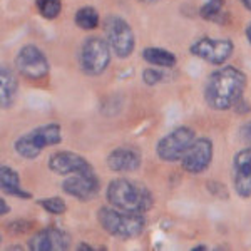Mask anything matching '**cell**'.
I'll return each mask as SVG.
<instances>
[{
	"instance_id": "1",
	"label": "cell",
	"mask_w": 251,
	"mask_h": 251,
	"mask_svg": "<svg viewBox=\"0 0 251 251\" xmlns=\"http://www.w3.org/2000/svg\"><path fill=\"white\" fill-rule=\"evenodd\" d=\"M246 89L245 72L233 66L214 71L204 87V100L213 111H228L241 100Z\"/></svg>"
},
{
	"instance_id": "2",
	"label": "cell",
	"mask_w": 251,
	"mask_h": 251,
	"mask_svg": "<svg viewBox=\"0 0 251 251\" xmlns=\"http://www.w3.org/2000/svg\"><path fill=\"white\" fill-rule=\"evenodd\" d=\"M106 198L109 204L117 209L129 213H148L154 204V198L148 186L127 179V177H117L107 184Z\"/></svg>"
},
{
	"instance_id": "3",
	"label": "cell",
	"mask_w": 251,
	"mask_h": 251,
	"mask_svg": "<svg viewBox=\"0 0 251 251\" xmlns=\"http://www.w3.org/2000/svg\"><path fill=\"white\" fill-rule=\"evenodd\" d=\"M97 221L102 226L104 231L114 238H121V240L137 238L146 229L144 214L123 211V209H117L114 206L100 208L97 211Z\"/></svg>"
},
{
	"instance_id": "4",
	"label": "cell",
	"mask_w": 251,
	"mask_h": 251,
	"mask_svg": "<svg viewBox=\"0 0 251 251\" xmlns=\"http://www.w3.org/2000/svg\"><path fill=\"white\" fill-rule=\"evenodd\" d=\"M60 143H62V127L55 123H50L39 126L27 134L17 137L14 143V149L24 159H37L46 148L57 146Z\"/></svg>"
},
{
	"instance_id": "5",
	"label": "cell",
	"mask_w": 251,
	"mask_h": 251,
	"mask_svg": "<svg viewBox=\"0 0 251 251\" xmlns=\"http://www.w3.org/2000/svg\"><path fill=\"white\" fill-rule=\"evenodd\" d=\"M111 47L106 39L87 37L79 49V67L86 75H100L111 62Z\"/></svg>"
},
{
	"instance_id": "6",
	"label": "cell",
	"mask_w": 251,
	"mask_h": 251,
	"mask_svg": "<svg viewBox=\"0 0 251 251\" xmlns=\"http://www.w3.org/2000/svg\"><path fill=\"white\" fill-rule=\"evenodd\" d=\"M104 34H106V40L111 50L119 59H127L134 52V30L123 17L109 15L104 19Z\"/></svg>"
},
{
	"instance_id": "7",
	"label": "cell",
	"mask_w": 251,
	"mask_h": 251,
	"mask_svg": "<svg viewBox=\"0 0 251 251\" xmlns=\"http://www.w3.org/2000/svg\"><path fill=\"white\" fill-rule=\"evenodd\" d=\"M194 139H196V134H194L193 129L181 126V127H176L171 132H168L156 144V154L164 163L181 161L186 151L189 149V146L194 143Z\"/></svg>"
},
{
	"instance_id": "8",
	"label": "cell",
	"mask_w": 251,
	"mask_h": 251,
	"mask_svg": "<svg viewBox=\"0 0 251 251\" xmlns=\"http://www.w3.org/2000/svg\"><path fill=\"white\" fill-rule=\"evenodd\" d=\"M15 71L29 80H40L49 75L50 64L42 49L29 44L24 46L15 55Z\"/></svg>"
},
{
	"instance_id": "9",
	"label": "cell",
	"mask_w": 251,
	"mask_h": 251,
	"mask_svg": "<svg viewBox=\"0 0 251 251\" xmlns=\"http://www.w3.org/2000/svg\"><path fill=\"white\" fill-rule=\"evenodd\" d=\"M234 44L229 39H213L201 37L194 40L189 47V52L198 59H203L213 66H225V62L231 57Z\"/></svg>"
},
{
	"instance_id": "10",
	"label": "cell",
	"mask_w": 251,
	"mask_h": 251,
	"mask_svg": "<svg viewBox=\"0 0 251 251\" xmlns=\"http://www.w3.org/2000/svg\"><path fill=\"white\" fill-rule=\"evenodd\" d=\"M213 143L208 137L194 139V143L189 146L186 154L181 159L183 169L189 174H201L211 166L213 161Z\"/></svg>"
},
{
	"instance_id": "11",
	"label": "cell",
	"mask_w": 251,
	"mask_h": 251,
	"mask_svg": "<svg viewBox=\"0 0 251 251\" xmlns=\"http://www.w3.org/2000/svg\"><path fill=\"white\" fill-rule=\"evenodd\" d=\"M99 189H100V183L94 171L82 173V174H71L62 183V191L79 201H89L92 198H96Z\"/></svg>"
},
{
	"instance_id": "12",
	"label": "cell",
	"mask_w": 251,
	"mask_h": 251,
	"mask_svg": "<svg viewBox=\"0 0 251 251\" xmlns=\"http://www.w3.org/2000/svg\"><path fill=\"white\" fill-rule=\"evenodd\" d=\"M49 169L57 176H71V174L91 173L92 166L84 156L72 151H57L49 157Z\"/></svg>"
},
{
	"instance_id": "13",
	"label": "cell",
	"mask_w": 251,
	"mask_h": 251,
	"mask_svg": "<svg viewBox=\"0 0 251 251\" xmlns=\"http://www.w3.org/2000/svg\"><path fill=\"white\" fill-rule=\"evenodd\" d=\"M71 248V236L64 229L44 228L29 240L32 251H64Z\"/></svg>"
},
{
	"instance_id": "14",
	"label": "cell",
	"mask_w": 251,
	"mask_h": 251,
	"mask_svg": "<svg viewBox=\"0 0 251 251\" xmlns=\"http://www.w3.org/2000/svg\"><path fill=\"white\" fill-rule=\"evenodd\" d=\"M233 184L238 196H251V148L248 146L233 157Z\"/></svg>"
},
{
	"instance_id": "15",
	"label": "cell",
	"mask_w": 251,
	"mask_h": 251,
	"mask_svg": "<svg viewBox=\"0 0 251 251\" xmlns=\"http://www.w3.org/2000/svg\"><path fill=\"white\" fill-rule=\"evenodd\" d=\"M107 166L114 173H134L141 166V156L132 148H117L109 152Z\"/></svg>"
},
{
	"instance_id": "16",
	"label": "cell",
	"mask_w": 251,
	"mask_h": 251,
	"mask_svg": "<svg viewBox=\"0 0 251 251\" xmlns=\"http://www.w3.org/2000/svg\"><path fill=\"white\" fill-rule=\"evenodd\" d=\"M19 92V79L14 69L3 64L0 69V104L2 109H10Z\"/></svg>"
},
{
	"instance_id": "17",
	"label": "cell",
	"mask_w": 251,
	"mask_h": 251,
	"mask_svg": "<svg viewBox=\"0 0 251 251\" xmlns=\"http://www.w3.org/2000/svg\"><path fill=\"white\" fill-rule=\"evenodd\" d=\"M0 188L9 196L20 198V200H30L32 194L22 188L20 184V176L15 169H12L10 166H2L0 168Z\"/></svg>"
},
{
	"instance_id": "18",
	"label": "cell",
	"mask_w": 251,
	"mask_h": 251,
	"mask_svg": "<svg viewBox=\"0 0 251 251\" xmlns=\"http://www.w3.org/2000/svg\"><path fill=\"white\" fill-rule=\"evenodd\" d=\"M143 59L151 66L163 67V69H171L176 66L177 59L173 52L166 50L161 47H148L143 50Z\"/></svg>"
},
{
	"instance_id": "19",
	"label": "cell",
	"mask_w": 251,
	"mask_h": 251,
	"mask_svg": "<svg viewBox=\"0 0 251 251\" xmlns=\"http://www.w3.org/2000/svg\"><path fill=\"white\" fill-rule=\"evenodd\" d=\"M74 22L77 24V27L84 30H94L99 27V12H97L94 7H82L75 12V17H74Z\"/></svg>"
},
{
	"instance_id": "20",
	"label": "cell",
	"mask_w": 251,
	"mask_h": 251,
	"mask_svg": "<svg viewBox=\"0 0 251 251\" xmlns=\"http://www.w3.org/2000/svg\"><path fill=\"white\" fill-rule=\"evenodd\" d=\"M39 14L47 20L57 19L62 12V2L60 0H35Z\"/></svg>"
},
{
	"instance_id": "21",
	"label": "cell",
	"mask_w": 251,
	"mask_h": 251,
	"mask_svg": "<svg viewBox=\"0 0 251 251\" xmlns=\"http://www.w3.org/2000/svg\"><path fill=\"white\" fill-rule=\"evenodd\" d=\"M223 9H225V0H209L201 7V17L206 20H216L220 15H223Z\"/></svg>"
},
{
	"instance_id": "22",
	"label": "cell",
	"mask_w": 251,
	"mask_h": 251,
	"mask_svg": "<svg viewBox=\"0 0 251 251\" xmlns=\"http://www.w3.org/2000/svg\"><path fill=\"white\" fill-rule=\"evenodd\" d=\"M37 203L46 209L47 213L50 214H62L67 209V204L62 198L59 196H52V198H44V200H39Z\"/></svg>"
},
{
	"instance_id": "23",
	"label": "cell",
	"mask_w": 251,
	"mask_h": 251,
	"mask_svg": "<svg viewBox=\"0 0 251 251\" xmlns=\"http://www.w3.org/2000/svg\"><path fill=\"white\" fill-rule=\"evenodd\" d=\"M163 79H164L163 72L157 71V69L149 67L143 72V80H144V84H148V86H156V84H159Z\"/></svg>"
},
{
	"instance_id": "24",
	"label": "cell",
	"mask_w": 251,
	"mask_h": 251,
	"mask_svg": "<svg viewBox=\"0 0 251 251\" xmlns=\"http://www.w3.org/2000/svg\"><path fill=\"white\" fill-rule=\"evenodd\" d=\"M240 137L248 148H251V121L246 124H243L240 127Z\"/></svg>"
},
{
	"instance_id": "25",
	"label": "cell",
	"mask_w": 251,
	"mask_h": 251,
	"mask_svg": "<svg viewBox=\"0 0 251 251\" xmlns=\"http://www.w3.org/2000/svg\"><path fill=\"white\" fill-rule=\"evenodd\" d=\"M10 213V206L7 204V201L3 200H0V214H2V216H5V214H9Z\"/></svg>"
},
{
	"instance_id": "26",
	"label": "cell",
	"mask_w": 251,
	"mask_h": 251,
	"mask_svg": "<svg viewBox=\"0 0 251 251\" xmlns=\"http://www.w3.org/2000/svg\"><path fill=\"white\" fill-rule=\"evenodd\" d=\"M246 37H248V42L251 44V22L248 24V27H246Z\"/></svg>"
},
{
	"instance_id": "27",
	"label": "cell",
	"mask_w": 251,
	"mask_h": 251,
	"mask_svg": "<svg viewBox=\"0 0 251 251\" xmlns=\"http://www.w3.org/2000/svg\"><path fill=\"white\" fill-rule=\"evenodd\" d=\"M203 250H208V246H204V245H198V246H194L193 251H203Z\"/></svg>"
},
{
	"instance_id": "28",
	"label": "cell",
	"mask_w": 251,
	"mask_h": 251,
	"mask_svg": "<svg viewBox=\"0 0 251 251\" xmlns=\"http://www.w3.org/2000/svg\"><path fill=\"white\" fill-rule=\"evenodd\" d=\"M241 2L245 3V7H246V9H248V10L251 12V0H241Z\"/></svg>"
},
{
	"instance_id": "29",
	"label": "cell",
	"mask_w": 251,
	"mask_h": 251,
	"mask_svg": "<svg viewBox=\"0 0 251 251\" xmlns=\"http://www.w3.org/2000/svg\"><path fill=\"white\" fill-rule=\"evenodd\" d=\"M77 250H87V251H91L92 248H91V246H87V245H79Z\"/></svg>"
},
{
	"instance_id": "30",
	"label": "cell",
	"mask_w": 251,
	"mask_h": 251,
	"mask_svg": "<svg viewBox=\"0 0 251 251\" xmlns=\"http://www.w3.org/2000/svg\"><path fill=\"white\" fill-rule=\"evenodd\" d=\"M141 2H159V0H141Z\"/></svg>"
}]
</instances>
